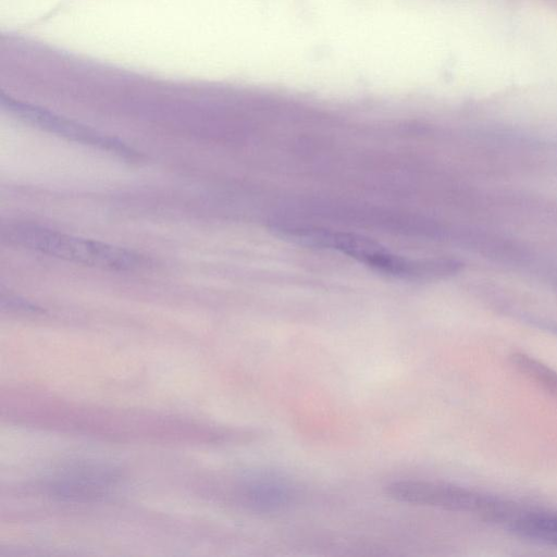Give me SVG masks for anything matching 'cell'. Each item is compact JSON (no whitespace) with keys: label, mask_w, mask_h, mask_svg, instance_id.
Returning a JSON list of instances; mask_svg holds the SVG:
<instances>
[{"label":"cell","mask_w":557,"mask_h":557,"mask_svg":"<svg viewBox=\"0 0 557 557\" xmlns=\"http://www.w3.org/2000/svg\"><path fill=\"white\" fill-rule=\"evenodd\" d=\"M504 523L520 536L557 545V512L515 509Z\"/></svg>","instance_id":"cell-7"},{"label":"cell","mask_w":557,"mask_h":557,"mask_svg":"<svg viewBox=\"0 0 557 557\" xmlns=\"http://www.w3.org/2000/svg\"><path fill=\"white\" fill-rule=\"evenodd\" d=\"M389 497L408 504L475 512L499 521L510 506L459 486L429 481H397L386 486Z\"/></svg>","instance_id":"cell-3"},{"label":"cell","mask_w":557,"mask_h":557,"mask_svg":"<svg viewBox=\"0 0 557 557\" xmlns=\"http://www.w3.org/2000/svg\"><path fill=\"white\" fill-rule=\"evenodd\" d=\"M292 490L283 481L272 476L255 478L243 486L244 503L256 510H275L292 499Z\"/></svg>","instance_id":"cell-6"},{"label":"cell","mask_w":557,"mask_h":557,"mask_svg":"<svg viewBox=\"0 0 557 557\" xmlns=\"http://www.w3.org/2000/svg\"><path fill=\"white\" fill-rule=\"evenodd\" d=\"M2 237L23 248L95 268L133 270L147 262L133 250L34 224L9 225L2 231Z\"/></svg>","instance_id":"cell-2"},{"label":"cell","mask_w":557,"mask_h":557,"mask_svg":"<svg viewBox=\"0 0 557 557\" xmlns=\"http://www.w3.org/2000/svg\"><path fill=\"white\" fill-rule=\"evenodd\" d=\"M284 232L311 246L339 251L372 270L404 280H428L445 276L458 270L450 259H412L396 255L380 244L350 233L319 227H284Z\"/></svg>","instance_id":"cell-1"},{"label":"cell","mask_w":557,"mask_h":557,"mask_svg":"<svg viewBox=\"0 0 557 557\" xmlns=\"http://www.w3.org/2000/svg\"><path fill=\"white\" fill-rule=\"evenodd\" d=\"M510 359L521 373L557 398V372L555 370L523 352H515Z\"/></svg>","instance_id":"cell-8"},{"label":"cell","mask_w":557,"mask_h":557,"mask_svg":"<svg viewBox=\"0 0 557 557\" xmlns=\"http://www.w3.org/2000/svg\"><path fill=\"white\" fill-rule=\"evenodd\" d=\"M2 102L10 111L25 121L37 125L46 131L67 137L77 143L91 145L103 150L112 151L126 158H135L137 154L128 146L115 138L77 124L71 120L59 116L50 111L40 109L28 103H23L11 98L2 97Z\"/></svg>","instance_id":"cell-4"},{"label":"cell","mask_w":557,"mask_h":557,"mask_svg":"<svg viewBox=\"0 0 557 557\" xmlns=\"http://www.w3.org/2000/svg\"><path fill=\"white\" fill-rule=\"evenodd\" d=\"M112 471L99 467H78L59 474L48 484L49 493L58 498L88 500L104 495L114 484Z\"/></svg>","instance_id":"cell-5"}]
</instances>
